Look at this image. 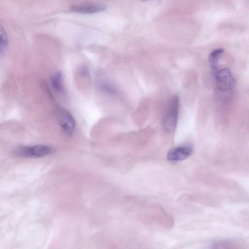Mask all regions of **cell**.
<instances>
[{"label": "cell", "instance_id": "6da1fadb", "mask_svg": "<svg viewBox=\"0 0 249 249\" xmlns=\"http://www.w3.org/2000/svg\"><path fill=\"white\" fill-rule=\"evenodd\" d=\"M179 107L178 97L173 96L169 100L163 120L164 128L168 132H172L175 129L178 121Z\"/></svg>", "mask_w": 249, "mask_h": 249}, {"label": "cell", "instance_id": "7a4b0ae2", "mask_svg": "<svg viewBox=\"0 0 249 249\" xmlns=\"http://www.w3.org/2000/svg\"><path fill=\"white\" fill-rule=\"evenodd\" d=\"M52 151L50 147L44 145L19 146L14 150L13 154L22 158H41L50 154Z\"/></svg>", "mask_w": 249, "mask_h": 249}, {"label": "cell", "instance_id": "3957f363", "mask_svg": "<svg viewBox=\"0 0 249 249\" xmlns=\"http://www.w3.org/2000/svg\"><path fill=\"white\" fill-rule=\"evenodd\" d=\"M214 74L218 90L224 92H228L233 89L235 81L229 69L223 68L217 70Z\"/></svg>", "mask_w": 249, "mask_h": 249}, {"label": "cell", "instance_id": "277c9868", "mask_svg": "<svg viewBox=\"0 0 249 249\" xmlns=\"http://www.w3.org/2000/svg\"><path fill=\"white\" fill-rule=\"evenodd\" d=\"M192 148L188 145H182L171 148L167 155V160L171 162L181 161L187 158L191 154Z\"/></svg>", "mask_w": 249, "mask_h": 249}, {"label": "cell", "instance_id": "5b68a950", "mask_svg": "<svg viewBox=\"0 0 249 249\" xmlns=\"http://www.w3.org/2000/svg\"><path fill=\"white\" fill-rule=\"evenodd\" d=\"M208 249H248V247L241 240L221 239L213 242Z\"/></svg>", "mask_w": 249, "mask_h": 249}, {"label": "cell", "instance_id": "8992f818", "mask_svg": "<svg viewBox=\"0 0 249 249\" xmlns=\"http://www.w3.org/2000/svg\"><path fill=\"white\" fill-rule=\"evenodd\" d=\"M60 123L65 133L71 136L75 129V121L72 115L68 111L62 110L60 113Z\"/></svg>", "mask_w": 249, "mask_h": 249}, {"label": "cell", "instance_id": "52a82bcc", "mask_svg": "<svg viewBox=\"0 0 249 249\" xmlns=\"http://www.w3.org/2000/svg\"><path fill=\"white\" fill-rule=\"evenodd\" d=\"M106 7L102 4H87L74 5L71 7L72 11L85 14H92L103 11Z\"/></svg>", "mask_w": 249, "mask_h": 249}, {"label": "cell", "instance_id": "ba28073f", "mask_svg": "<svg viewBox=\"0 0 249 249\" xmlns=\"http://www.w3.org/2000/svg\"><path fill=\"white\" fill-rule=\"evenodd\" d=\"M223 52L222 48H217L213 50L209 55V64L214 73L217 71L219 61Z\"/></svg>", "mask_w": 249, "mask_h": 249}, {"label": "cell", "instance_id": "9c48e42d", "mask_svg": "<svg viewBox=\"0 0 249 249\" xmlns=\"http://www.w3.org/2000/svg\"><path fill=\"white\" fill-rule=\"evenodd\" d=\"M51 85L53 89L58 92L62 93L64 88L62 81V74L60 72H56L51 77Z\"/></svg>", "mask_w": 249, "mask_h": 249}, {"label": "cell", "instance_id": "30bf717a", "mask_svg": "<svg viewBox=\"0 0 249 249\" xmlns=\"http://www.w3.org/2000/svg\"><path fill=\"white\" fill-rule=\"evenodd\" d=\"M9 43L7 34L0 23V54L4 53L7 49Z\"/></svg>", "mask_w": 249, "mask_h": 249}, {"label": "cell", "instance_id": "8fae6325", "mask_svg": "<svg viewBox=\"0 0 249 249\" xmlns=\"http://www.w3.org/2000/svg\"><path fill=\"white\" fill-rule=\"evenodd\" d=\"M100 88L104 91L110 94L115 93L116 91V89L112 86L108 84H102Z\"/></svg>", "mask_w": 249, "mask_h": 249}]
</instances>
